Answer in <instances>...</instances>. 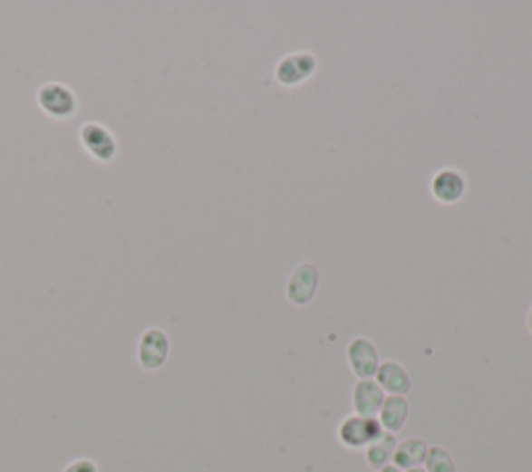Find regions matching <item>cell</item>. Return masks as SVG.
Listing matches in <instances>:
<instances>
[{
    "label": "cell",
    "mask_w": 532,
    "mask_h": 472,
    "mask_svg": "<svg viewBox=\"0 0 532 472\" xmlns=\"http://www.w3.org/2000/svg\"><path fill=\"white\" fill-rule=\"evenodd\" d=\"M385 429L379 419H364L358 414L347 417L337 429L339 443L347 449H366L374 439H379Z\"/></svg>",
    "instance_id": "cell-1"
},
{
    "label": "cell",
    "mask_w": 532,
    "mask_h": 472,
    "mask_svg": "<svg viewBox=\"0 0 532 472\" xmlns=\"http://www.w3.org/2000/svg\"><path fill=\"white\" fill-rule=\"evenodd\" d=\"M316 72V56L310 53H294L283 56V59L276 63L275 67V80L281 83V86L294 88L300 86V83L308 82Z\"/></svg>",
    "instance_id": "cell-2"
},
{
    "label": "cell",
    "mask_w": 532,
    "mask_h": 472,
    "mask_svg": "<svg viewBox=\"0 0 532 472\" xmlns=\"http://www.w3.org/2000/svg\"><path fill=\"white\" fill-rule=\"evenodd\" d=\"M318 284H321V273H318L316 265L302 263L297 265L292 277L287 281L285 295L294 306H306L314 300Z\"/></svg>",
    "instance_id": "cell-3"
},
{
    "label": "cell",
    "mask_w": 532,
    "mask_h": 472,
    "mask_svg": "<svg viewBox=\"0 0 532 472\" xmlns=\"http://www.w3.org/2000/svg\"><path fill=\"white\" fill-rule=\"evenodd\" d=\"M38 104L40 109L46 112V115H51L53 119H69L75 115V109H77V101H75V94L71 92L67 86H63V83H44L38 90Z\"/></svg>",
    "instance_id": "cell-4"
},
{
    "label": "cell",
    "mask_w": 532,
    "mask_h": 472,
    "mask_svg": "<svg viewBox=\"0 0 532 472\" xmlns=\"http://www.w3.org/2000/svg\"><path fill=\"white\" fill-rule=\"evenodd\" d=\"M347 362L358 379H374L381 366L377 345L366 337H356L347 345Z\"/></svg>",
    "instance_id": "cell-5"
},
{
    "label": "cell",
    "mask_w": 532,
    "mask_h": 472,
    "mask_svg": "<svg viewBox=\"0 0 532 472\" xmlns=\"http://www.w3.org/2000/svg\"><path fill=\"white\" fill-rule=\"evenodd\" d=\"M169 352H171V343H169V337L165 331L160 329L144 331V335H141L140 340L138 358H140V364L144 366L146 371L160 369V366L167 362Z\"/></svg>",
    "instance_id": "cell-6"
},
{
    "label": "cell",
    "mask_w": 532,
    "mask_h": 472,
    "mask_svg": "<svg viewBox=\"0 0 532 472\" xmlns=\"http://www.w3.org/2000/svg\"><path fill=\"white\" fill-rule=\"evenodd\" d=\"M385 398L387 393L381 390L374 379H358V383L353 385V393H352L353 414H358V417H364V419H377Z\"/></svg>",
    "instance_id": "cell-7"
},
{
    "label": "cell",
    "mask_w": 532,
    "mask_h": 472,
    "mask_svg": "<svg viewBox=\"0 0 532 472\" xmlns=\"http://www.w3.org/2000/svg\"><path fill=\"white\" fill-rule=\"evenodd\" d=\"M82 144L86 146V150L94 157L96 160H102V163H109V160L115 159L117 154V140L112 138V133L104 128L101 123H86L80 131Z\"/></svg>",
    "instance_id": "cell-8"
},
{
    "label": "cell",
    "mask_w": 532,
    "mask_h": 472,
    "mask_svg": "<svg viewBox=\"0 0 532 472\" xmlns=\"http://www.w3.org/2000/svg\"><path fill=\"white\" fill-rule=\"evenodd\" d=\"M432 198L441 204H456L464 198L466 179L456 169H441L430 181Z\"/></svg>",
    "instance_id": "cell-9"
},
{
    "label": "cell",
    "mask_w": 532,
    "mask_h": 472,
    "mask_svg": "<svg viewBox=\"0 0 532 472\" xmlns=\"http://www.w3.org/2000/svg\"><path fill=\"white\" fill-rule=\"evenodd\" d=\"M374 381L379 383V387L387 396H406L412 390V379H410L408 371L395 361L381 362L377 375H374Z\"/></svg>",
    "instance_id": "cell-10"
},
{
    "label": "cell",
    "mask_w": 532,
    "mask_h": 472,
    "mask_svg": "<svg viewBox=\"0 0 532 472\" xmlns=\"http://www.w3.org/2000/svg\"><path fill=\"white\" fill-rule=\"evenodd\" d=\"M429 454V443L421 439V437H410V439H403L397 443L395 454H393V467L400 470H412L424 467V460H427Z\"/></svg>",
    "instance_id": "cell-11"
},
{
    "label": "cell",
    "mask_w": 532,
    "mask_h": 472,
    "mask_svg": "<svg viewBox=\"0 0 532 472\" xmlns=\"http://www.w3.org/2000/svg\"><path fill=\"white\" fill-rule=\"evenodd\" d=\"M408 417H410V404L406 396H387L385 401H382L377 419L387 433L395 435L401 431L403 425H406Z\"/></svg>",
    "instance_id": "cell-12"
},
{
    "label": "cell",
    "mask_w": 532,
    "mask_h": 472,
    "mask_svg": "<svg viewBox=\"0 0 532 472\" xmlns=\"http://www.w3.org/2000/svg\"><path fill=\"white\" fill-rule=\"evenodd\" d=\"M395 448H397L395 435L382 431V435L379 437V439H374L371 446L364 449L368 467L379 472L381 468H385V467H389V464H393Z\"/></svg>",
    "instance_id": "cell-13"
},
{
    "label": "cell",
    "mask_w": 532,
    "mask_h": 472,
    "mask_svg": "<svg viewBox=\"0 0 532 472\" xmlns=\"http://www.w3.org/2000/svg\"><path fill=\"white\" fill-rule=\"evenodd\" d=\"M424 470L427 472H458L456 462H453L451 454L441 446L429 448L427 460H424Z\"/></svg>",
    "instance_id": "cell-14"
},
{
    "label": "cell",
    "mask_w": 532,
    "mask_h": 472,
    "mask_svg": "<svg viewBox=\"0 0 532 472\" xmlns=\"http://www.w3.org/2000/svg\"><path fill=\"white\" fill-rule=\"evenodd\" d=\"M63 472H98V467L92 460H75Z\"/></svg>",
    "instance_id": "cell-15"
},
{
    "label": "cell",
    "mask_w": 532,
    "mask_h": 472,
    "mask_svg": "<svg viewBox=\"0 0 532 472\" xmlns=\"http://www.w3.org/2000/svg\"><path fill=\"white\" fill-rule=\"evenodd\" d=\"M379 472H403V470H400V468H397V467H393V464H389V467L381 468Z\"/></svg>",
    "instance_id": "cell-16"
},
{
    "label": "cell",
    "mask_w": 532,
    "mask_h": 472,
    "mask_svg": "<svg viewBox=\"0 0 532 472\" xmlns=\"http://www.w3.org/2000/svg\"><path fill=\"white\" fill-rule=\"evenodd\" d=\"M527 327H528V331L532 333V306H530V313H528V319H527Z\"/></svg>",
    "instance_id": "cell-17"
},
{
    "label": "cell",
    "mask_w": 532,
    "mask_h": 472,
    "mask_svg": "<svg viewBox=\"0 0 532 472\" xmlns=\"http://www.w3.org/2000/svg\"><path fill=\"white\" fill-rule=\"evenodd\" d=\"M406 472H427V470H424V468L421 467V468H412V470H406Z\"/></svg>",
    "instance_id": "cell-18"
}]
</instances>
